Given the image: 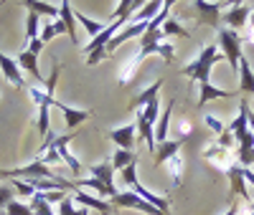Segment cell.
Segmentation results:
<instances>
[{
  "instance_id": "1",
  "label": "cell",
  "mask_w": 254,
  "mask_h": 215,
  "mask_svg": "<svg viewBox=\"0 0 254 215\" xmlns=\"http://www.w3.org/2000/svg\"><path fill=\"white\" fill-rule=\"evenodd\" d=\"M137 8H140L137 0H122V3L117 5L115 20H112L110 26H104V31H102L97 38H92L87 46L81 48L84 53H87V66H97V63H102L104 58H107V51H104V48H107V43H110L127 23H130V13L137 10Z\"/></svg>"
},
{
  "instance_id": "2",
  "label": "cell",
  "mask_w": 254,
  "mask_h": 215,
  "mask_svg": "<svg viewBox=\"0 0 254 215\" xmlns=\"http://www.w3.org/2000/svg\"><path fill=\"white\" fill-rule=\"evenodd\" d=\"M219 61H224V53L216 43H208V46L198 53V58H193L188 66L181 69L183 76H188L190 81H198V84H208V76H211V69L216 66Z\"/></svg>"
},
{
  "instance_id": "3",
  "label": "cell",
  "mask_w": 254,
  "mask_h": 215,
  "mask_svg": "<svg viewBox=\"0 0 254 215\" xmlns=\"http://www.w3.org/2000/svg\"><path fill=\"white\" fill-rule=\"evenodd\" d=\"M122 180H125V185L130 187V192H135V195H140L142 200H147L150 205H155L158 210H163L165 215H171V200H168V195H155L153 190H147L140 180H137V162H132V165H127L122 172Z\"/></svg>"
},
{
  "instance_id": "4",
  "label": "cell",
  "mask_w": 254,
  "mask_h": 215,
  "mask_svg": "<svg viewBox=\"0 0 254 215\" xmlns=\"http://www.w3.org/2000/svg\"><path fill=\"white\" fill-rule=\"evenodd\" d=\"M76 134L74 132H69V134H56V132H49V137L44 139V144H41L38 149H56V155H59V160L66 165L69 170H71V175H74V180H79V175L84 172V167H81V162L69 152V144H71V139H74Z\"/></svg>"
},
{
  "instance_id": "5",
  "label": "cell",
  "mask_w": 254,
  "mask_h": 215,
  "mask_svg": "<svg viewBox=\"0 0 254 215\" xmlns=\"http://www.w3.org/2000/svg\"><path fill=\"white\" fill-rule=\"evenodd\" d=\"M216 46L224 53V61L229 63L234 71H239V61H242V36L231 28H219V43Z\"/></svg>"
},
{
  "instance_id": "6",
  "label": "cell",
  "mask_w": 254,
  "mask_h": 215,
  "mask_svg": "<svg viewBox=\"0 0 254 215\" xmlns=\"http://www.w3.org/2000/svg\"><path fill=\"white\" fill-rule=\"evenodd\" d=\"M44 46H46V43L41 41V38H36V41H31L28 46L18 53V58H15L18 66L23 69L26 74H31L38 84H46V81H44V74L38 71V53H41V48H44Z\"/></svg>"
},
{
  "instance_id": "7",
  "label": "cell",
  "mask_w": 254,
  "mask_h": 215,
  "mask_svg": "<svg viewBox=\"0 0 254 215\" xmlns=\"http://www.w3.org/2000/svg\"><path fill=\"white\" fill-rule=\"evenodd\" d=\"M110 203H112L115 210H140L145 215H165L163 210H158L155 205H150L147 200H142L140 195H135V192H130V190H127V192H117Z\"/></svg>"
},
{
  "instance_id": "8",
  "label": "cell",
  "mask_w": 254,
  "mask_h": 215,
  "mask_svg": "<svg viewBox=\"0 0 254 215\" xmlns=\"http://www.w3.org/2000/svg\"><path fill=\"white\" fill-rule=\"evenodd\" d=\"M201 155H203V160H206V162H211L216 170L229 172V167L234 165V155H237V152H231V149H224L221 144H216V142H214V144H208Z\"/></svg>"
},
{
  "instance_id": "9",
  "label": "cell",
  "mask_w": 254,
  "mask_h": 215,
  "mask_svg": "<svg viewBox=\"0 0 254 215\" xmlns=\"http://www.w3.org/2000/svg\"><path fill=\"white\" fill-rule=\"evenodd\" d=\"M0 71H3V79L8 81V84H13L15 89H26V79H23V69L18 66V61L15 58H10L8 53H3L0 51Z\"/></svg>"
},
{
  "instance_id": "10",
  "label": "cell",
  "mask_w": 254,
  "mask_h": 215,
  "mask_svg": "<svg viewBox=\"0 0 254 215\" xmlns=\"http://www.w3.org/2000/svg\"><path fill=\"white\" fill-rule=\"evenodd\" d=\"M74 200L81 205V208H92V210H97V213H102V215H117V210L112 208V203L110 200H102V198H97V195H89L87 190H74Z\"/></svg>"
},
{
  "instance_id": "11",
  "label": "cell",
  "mask_w": 254,
  "mask_h": 215,
  "mask_svg": "<svg viewBox=\"0 0 254 215\" xmlns=\"http://www.w3.org/2000/svg\"><path fill=\"white\" fill-rule=\"evenodd\" d=\"M193 8L198 10V20H196V26H219V20H221V5L219 3H203V0H196Z\"/></svg>"
},
{
  "instance_id": "12",
  "label": "cell",
  "mask_w": 254,
  "mask_h": 215,
  "mask_svg": "<svg viewBox=\"0 0 254 215\" xmlns=\"http://www.w3.org/2000/svg\"><path fill=\"white\" fill-rule=\"evenodd\" d=\"M110 139L120 147V149H127V152H135V142H137V127L135 124H125L120 129H112L110 132Z\"/></svg>"
},
{
  "instance_id": "13",
  "label": "cell",
  "mask_w": 254,
  "mask_h": 215,
  "mask_svg": "<svg viewBox=\"0 0 254 215\" xmlns=\"http://www.w3.org/2000/svg\"><path fill=\"white\" fill-rule=\"evenodd\" d=\"M54 106L64 114V119H66V127L71 129V132H74V129H76L79 124H84V122H87V119L92 117V109H74V106L64 104V101H59V99L54 101Z\"/></svg>"
},
{
  "instance_id": "14",
  "label": "cell",
  "mask_w": 254,
  "mask_h": 215,
  "mask_svg": "<svg viewBox=\"0 0 254 215\" xmlns=\"http://www.w3.org/2000/svg\"><path fill=\"white\" fill-rule=\"evenodd\" d=\"M186 144V139H168V142H160V144H155V160H153V167H160V165H165L168 160H173V157H178V152H181V147Z\"/></svg>"
},
{
  "instance_id": "15",
  "label": "cell",
  "mask_w": 254,
  "mask_h": 215,
  "mask_svg": "<svg viewBox=\"0 0 254 215\" xmlns=\"http://www.w3.org/2000/svg\"><path fill=\"white\" fill-rule=\"evenodd\" d=\"M74 185L79 187V190H92V192H97V198H115L117 195V187H107L104 182H99L97 177H79V180H74Z\"/></svg>"
},
{
  "instance_id": "16",
  "label": "cell",
  "mask_w": 254,
  "mask_h": 215,
  "mask_svg": "<svg viewBox=\"0 0 254 215\" xmlns=\"http://www.w3.org/2000/svg\"><path fill=\"white\" fill-rule=\"evenodd\" d=\"M229 185H231V198H239V200H247L249 203V195H247V180H244V175H242V167L234 162L229 167Z\"/></svg>"
},
{
  "instance_id": "17",
  "label": "cell",
  "mask_w": 254,
  "mask_h": 215,
  "mask_svg": "<svg viewBox=\"0 0 254 215\" xmlns=\"http://www.w3.org/2000/svg\"><path fill=\"white\" fill-rule=\"evenodd\" d=\"M173 109H176V101H173V99L165 104V109H160L158 127H155V144L168 142V129H171V114H173Z\"/></svg>"
},
{
  "instance_id": "18",
  "label": "cell",
  "mask_w": 254,
  "mask_h": 215,
  "mask_svg": "<svg viewBox=\"0 0 254 215\" xmlns=\"http://www.w3.org/2000/svg\"><path fill=\"white\" fill-rule=\"evenodd\" d=\"M249 15H252V8H247V5H231L229 8V13H224V20L229 23V28L231 31H239L247 20H249Z\"/></svg>"
},
{
  "instance_id": "19",
  "label": "cell",
  "mask_w": 254,
  "mask_h": 215,
  "mask_svg": "<svg viewBox=\"0 0 254 215\" xmlns=\"http://www.w3.org/2000/svg\"><path fill=\"white\" fill-rule=\"evenodd\" d=\"M237 94H254V69L249 66L247 56H242L239 61V89Z\"/></svg>"
},
{
  "instance_id": "20",
  "label": "cell",
  "mask_w": 254,
  "mask_h": 215,
  "mask_svg": "<svg viewBox=\"0 0 254 215\" xmlns=\"http://www.w3.org/2000/svg\"><path fill=\"white\" fill-rule=\"evenodd\" d=\"M160 89H163V79H158L155 84H150V86H147L145 91H140V94H137V96L130 101V109H145V106L150 104V101H155V99H158Z\"/></svg>"
},
{
  "instance_id": "21",
  "label": "cell",
  "mask_w": 254,
  "mask_h": 215,
  "mask_svg": "<svg viewBox=\"0 0 254 215\" xmlns=\"http://www.w3.org/2000/svg\"><path fill=\"white\" fill-rule=\"evenodd\" d=\"M229 96H237L234 91H226L221 89V86H214V84H201V96H198V109H203V106L211 101V99H229Z\"/></svg>"
},
{
  "instance_id": "22",
  "label": "cell",
  "mask_w": 254,
  "mask_h": 215,
  "mask_svg": "<svg viewBox=\"0 0 254 215\" xmlns=\"http://www.w3.org/2000/svg\"><path fill=\"white\" fill-rule=\"evenodd\" d=\"M59 18H61V23L64 28H66V36L71 38V43H79L76 41V18H74V10H71V3H64L59 5Z\"/></svg>"
},
{
  "instance_id": "23",
  "label": "cell",
  "mask_w": 254,
  "mask_h": 215,
  "mask_svg": "<svg viewBox=\"0 0 254 215\" xmlns=\"http://www.w3.org/2000/svg\"><path fill=\"white\" fill-rule=\"evenodd\" d=\"M135 127H137V139H142L145 142V147L150 149V152H155V137H153V124L147 122L142 114H137V122H135Z\"/></svg>"
},
{
  "instance_id": "24",
  "label": "cell",
  "mask_w": 254,
  "mask_h": 215,
  "mask_svg": "<svg viewBox=\"0 0 254 215\" xmlns=\"http://www.w3.org/2000/svg\"><path fill=\"white\" fill-rule=\"evenodd\" d=\"M112 162L110 160H104V162H99V165H92L89 167V175L92 177H97L99 182H104L107 187H115V180H112Z\"/></svg>"
},
{
  "instance_id": "25",
  "label": "cell",
  "mask_w": 254,
  "mask_h": 215,
  "mask_svg": "<svg viewBox=\"0 0 254 215\" xmlns=\"http://www.w3.org/2000/svg\"><path fill=\"white\" fill-rule=\"evenodd\" d=\"M26 8L36 15H49L51 20H59V8H54L51 3H41V0H28Z\"/></svg>"
},
{
  "instance_id": "26",
  "label": "cell",
  "mask_w": 254,
  "mask_h": 215,
  "mask_svg": "<svg viewBox=\"0 0 254 215\" xmlns=\"http://www.w3.org/2000/svg\"><path fill=\"white\" fill-rule=\"evenodd\" d=\"M112 170H125L127 165H132V162H137V155L135 152H127V149H117V152H112Z\"/></svg>"
},
{
  "instance_id": "27",
  "label": "cell",
  "mask_w": 254,
  "mask_h": 215,
  "mask_svg": "<svg viewBox=\"0 0 254 215\" xmlns=\"http://www.w3.org/2000/svg\"><path fill=\"white\" fill-rule=\"evenodd\" d=\"M61 33H66V28H64L61 18H59V20H49V23L41 28V36H38V38L44 41V43H49L51 38H56V36H61Z\"/></svg>"
},
{
  "instance_id": "28",
  "label": "cell",
  "mask_w": 254,
  "mask_h": 215,
  "mask_svg": "<svg viewBox=\"0 0 254 215\" xmlns=\"http://www.w3.org/2000/svg\"><path fill=\"white\" fill-rule=\"evenodd\" d=\"M160 31H163V36H181V38H188L190 36V31L181 23V20H176V18H168L165 26Z\"/></svg>"
},
{
  "instance_id": "29",
  "label": "cell",
  "mask_w": 254,
  "mask_h": 215,
  "mask_svg": "<svg viewBox=\"0 0 254 215\" xmlns=\"http://www.w3.org/2000/svg\"><path fill=\"white\" fill-rule=\"evenodd\" d=\"M74 18H76L79 23L84 26V31H87V33H89L92 38H97V36H99V33L104 31V26H102V23H97V20L87 18V15H84V13H76V10H74Z\"/></svg>"
},
{
  "instance_id": "30",
  "label": "cell",
  "mask_w": 254,
  "mask_h": 215,
  "mask_svg": "<svg viewBox=\"0 0 254 215\" xmlns=\"http://www.w3.org/2000/svg\"><path fill=\"white\" fill-rule=\"evenodd\" d=\"M51 106H38V132L44 134V139L49 137L51 132Z\"/></svg>"
},
{
  "instance_id": "31",
  "label": "cell",
  "mask_w": 254,
  "mask_h": 215,
  "mask_svg": "<svg viewBox=\"0 0 254 215\" xmlns=\"http://www.w3.org/2000/svg\"><path fill=\"white\" fill-rule=\"evenodd\" d=\"M31 210H33V215H56V213L51 210V205L44 200V195H41V192H36V195L31 198Z\"/></svg>"
},
{
  "instance_id": "32",
  "label": "cell",
  "mask_w": 254,
  "mask_h": 215,
  "mask_svg": "<svg viewBox=\"0 0 254 215\" xmlns=\"http://www.w3.org/2000/svg\"><path fill=\"white\" fill-rule=\"evenodd\" d=\"M165 165H168V170H171L173 187H178V185H181V177H183V157L178 155V157H173V160H168Z\"/></svg>"
},
{
  "instance_id": "33",
  "label": "cell",
  "mask_w": 254,
  "mask_h": 215,
  "mask_svg": "<svg viewBox=\"0 0 254 215\" xmlns=\"http://www.w3.org/2000/svg\"><path fill=\"white\" fill-rule=\"evenodd\" d=\"M59 215H89L87 208H74L71 205V198L66 195L61 203H59Z\"/></svg>"
},
{
  "instance_id": "34",
  "label": "cell",
  "mask_w": 254,
  "mask_h": 215,
  "mask_svg": "<svg viewBox=\"0 0 254 215\" xmlns=\"http://www.w3.org/2000/svg\"><path fill=\"white\" fill-rule=\"evenodd\" d=\"M140 114L150 122V124H158V117H160V99H155V101H150L145 106V109H140Z\"/></svg>"
},
{
  "instance_id": "35",
  "label": "cell",
  "mask_w": 254,
  "mask_h": 215,
  "mask_svg": "<svg viewBox=\"0 0 254 215\" xmlns=\"http://www.w3.org/2000/svg\"><path fill=\"white\" fill-rule=\"evenodd\" d=\"M41 33H38V15L36 13H28V18H26V41L31 43V41H36Z\"/></svg>"
},
{
  "instance_id": "36",
  "label": "cell",
  "mask_w": 254,
  "mask_h": 215,
  "mask_svg": "<svg viewBox=\"0 0 254 215\" xmlns=\"http://www.w3.org/2000/svg\"><path fill=\"white\" fill-rule=\"evenodd\" d=\"M13 200H15L13 187H10V185H0V210H5Z\"/></svg>"
},
{
  "instance_id": "37",
  "label": "cell",
  "mask_w": 254,
  "mask_h": 215,
  "mask_svg": "<svg viewBox=\"0 0 254 215\" xmlns=\"http://www.w3.org/2000/svg\"><path fill=\"white\" fill-rule=\"evenodd\" d=\"M5 215H33V210H31V205H23V203L13 200V203L5 208Z\"/></svg>"
},
{
  "instance_id": "38",
  "label": "cell",
  "mask_w": 254,
  "mask_h": 215,
  "mask_svg": "<svg viewBox=\"0 0 254 215\" xmlns=\"http://www.w3.org/2000/svg\"><path fill=\"white\" fill-rule=\"evenodd\" d=\"M237 165L252 167L254 165V149H237Z\"/></svg>"
},
{
  "instance_id": "39",
  "label": "cell",
  "mask_w": 254,
  "mask_h": 215,
  "mask_svg": "<svg viewBox=\"0 0 254 215\" xmlns=\"http://www.w3.org/2000/svg\"><path fill=\"white\" fill-rule=\"evenodd\" d=\"M13 190H18L20 195H36V190L31 187V182H26V180H13Z\"/></svg>"
},
{
  "instance_id": "40",
  "label": "cell",
  "mask_w": 254,
  "mask_h": 215,
  "mask_svg": "<svg viewBox=\"0 0 254 215\" xmlns=\"http://www.w3.org/2000/svg\"><path fill=\"white\" fill-rule=\"evenodd\" d=\"M203 122H206V127H208V129H214L216 134H221L224 129H226V127H224V124H221L216 117H211V114H203Z\"/></svg>"
},
{
  "instance_id": "41",
  "label": "cell",
  "mask_w": 254,
  "mask_h": 215,
  "mask_svg": "<svg viewBox=\"0 0 254 215\" xmlns=\"http://www.w3.org/2000/svg\"><path fill=\"white\" fill-rule=\"evenodd\" d=\"M242 167V165H239ZM242 175H244V180L249 182V185H254V172H252V167H242Z\"/></svg>"
},
{
  "instance_id": "42",
  "label": "cell",
  "mask_w": 254,
  "mask_h": 215,
  "mask_svg": "<svg viewBox=\"0 0 254 215\" xmlns=\"http://www.w3.org/2000/svg\"><path fill=\"white\" fill-rule=\"evenodd\" d=\"M249 129L254 132V114H252V112H249Z\"/></svg>"
},
{
  "instance_id": "43",
  "label": "cell",
  "mask_w": 254,
  "mask_h": 215,
  "mask_svg": "<svg viewBox=\"0 0 254 215\" xmlns=\"http://www.w3.org/2000/svg\"><path fill=\"white\" fill-rule=\"evenodd\" d=\"M249 23H252V31H254V10H252V15H249Z\"/></svg>"
},
{
  "instance_id": "44",
  "label": "cell",
  "mask_w": 254,
  "mask_h": 215,
  "mask_svg": "<svg viewBox=\"0 0 254 215\" xmlns=\"http://www.w3.org/2000/svg\"><path fill=\"white\" fill-rule=\"evenodd\" d=\"M247 208H252V210H254V200H249V205H247Z\"/></svg>"
},
{
  "instance_id": "45",
  "label": "cell",
  "mask_w": 254,
  "mask_h": 215,
  "mask_svg": "<svg viewBox=\"0 0 254 215\" xmlns=\"http://www.w3.org/2000/svg\"><path fill=\"white\" fill-rule=\"evenodd\" d=\"M0 96H3V91H0Z\"/></svg>"
},
{
  "instance_id": "46",
  "label": "cell",
  "mask_w": 254,
  "mask_h": 215,
  "mask_svg": "<svg viewBox=\"0 0 254 215\" xmlns=\"http://www.w3.org/2000/svg\"><path fill=\"white\" fill-rule=\"evenodd\" d=\"M0 215H3V213H0Z\"/></svg>"
}]
</instances>
